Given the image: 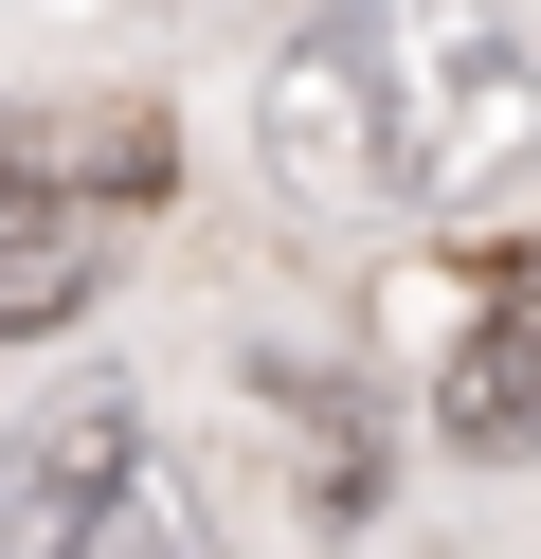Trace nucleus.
Here are the masks:
<instances>
[{
	"label": "nucleus",
	"instance_id": "f257e3e1",
	"mask_svg": "<svg viewBox=\"0 0 541 559\" xmlns=\"http://www.w3.org/2000/svg\"><path fill=\"white\" fill-rule=\"evenodd\" d=\"M379 55V109H397V199H487L541 163V55L505 37V19H469V0H415Z\"/></svg>",
	"mask_w": 541,
	"mask_h": 559
},
{
	"label": "nucleus",
	"instance_id": "f03ea898",
	"mask_svg": "<svg viewBox=\"0 0 541 559\" xmlns=\"http://www.w3.org/2000/svg\"><path fill=\"white\" fill-rule=\"evenodd\" d=\"M252 163H271L289 217H379L397 199V109H379V55H361L343 19L271 37V73H252Z\"/></svg>",
	"mask_w": 541,
	"mask_h": 559
},
{
	"label": "nucleus",
	"instance_id": "7ed1b4c3",
	"mask_svg": "<svg viewBox=\"0 0 541 559\" xmlns=\"http://www.w3.org/2000/svg\"><path fill=\"white\" fill-rule=\"evenodd\" d=\"M433 415H451V451H524V433H541V253H505L487 289L451 307Z\"/></svg>",
	"mask_w": 541,
	"mask_h": 559
},
{
	"label": "nucleus",
	"instance_id": "20e7f679",
	"mask_svg": "<svg viewBox=\"0 0 541 559\" xmlns=\"http://www.w3.org/2000/svg\"><path fill=\"white\" fill-rule=\"evenodd\" d=\"M91 271H108V217H91V199H55V181H36V145H19V199H0V343L72 325Z\"/></svg>",
	"mask_w": 541,
	"mask_h": 559
},
{
	"label": "nucleus",
	"instance_id": "39448f33",
	"mask_svg": "<svg viewBox=\"0 0 541 559\" xmlns=\"http://www.w3.org/2000/svg\"><path fill=\"white\" fill-rule=\"evenodd\" d=\"M36 559H216V523H199V487H180V451H127Z\"/></svg>",
	"mask_w": 541,
	"mask_h": 559
},
{
	"label": "nucleus",
	"instance_id": "423d86ee",
	"mask_svg": "<svg viewBox=\"0 0 541 559\" xmlns=\"http://www.w3.org/2000/svg\"><path fill=\"white\" fill-rule=\"evenodd\" d=\"M127 451H144V415H127V397H72V415H55V433H36V451H19V542H55V523H72V506H91V487H108V469H127Z\"/></svg>",
	"mask_w": 541,
	"mask_h": 559
},
{
	"label": "nucleus",
	"instance_id": "0eeeda50",
	"mask_svg": "<svg viewBox=\"0 0 541 559\" xmlns=\"http://www.w3.org/2000/svg\"><path fill=\"white\" fill-rule=\"evenodd\" d=\"M0 199H19V127H0Z\"/></svg>",
	"mask_w": 541,
	"mask_h": 559
}]
</instances>
